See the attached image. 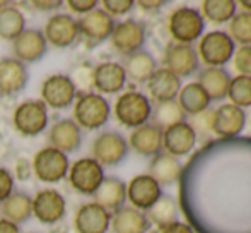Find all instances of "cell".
Segmentation results:
<instances>
[{
	"instance_id": "32",
	"label": "cell",
	"mask_w": 251,
	"mask_h": 233,
	"mask_svg": "<svg viewBox=\"0 0 251 233\" xmlns=\"http://www.w3.org/2000/svg\"><path fill=\"white\" fill-rule=\"evenodd\" d=\"M176 103L179 105V108L186 116H197L207 112L212 101L203 91V87L197 81H193V83H188L186 86H181L178 98H176Z\"/></svg>"
},
{
	"instance_id": "1",
	"label": "cell",
	"mask_w": 251,
	"mask_h": 233,
	"mask_svg": "<svg viewBox=\"0 0 251 233\" xmlns=\"http://www.w3.org/2000/svg\"><path fill=\"white\" fill-rule=\"evenodd\" d=\"M178 182V207L195 233H251V137L205 144Z\"/></svg>"
},
{
	"instance_id": "10",
	"label": "cell",
	"mask_w": 251,
	"mask_h": 233,
	"mask_svg": "<svg viewBox=\"0 0 251 233\" xmlns=\"http://www.w3.org/2000/svg\"><path fill=\"white\" fill-rule=\"evenodd\" d=\"M40 100L51 110H65L72 107L77 98L75 81L69 74H51L41 84Z\"/></svg>"
},
{
	"instance_id": "23",
	"label": "cell",
	"mask_w": 251,
	"mask_h": 233,
	"mask_svg": "<svg viewBox=\"0 0 251 233\" xmlns=\"http://www.w3.org/2000/svg\"><path fill=\"white\" fill-rule=\"evenodd\" d=\"M126 74L122 63L101 62L93 69V87L98 94H118L126 84Z\"/></svg>"
},
{
	"instance_id": "38",
	"label": "cell",
	"mask_w": 251,
	"mask_h": 233,
	"mask_svg": "<svg viewBox=\"0 0 251 233\" xmlns=\"http://www.w3.org/2000/svg\"><path fill=\"white\" fill-rule=\"evenodd\" d=\"M229 36L239 47H251V12L241 10L229 21Z\"/></svg>"
},
{
	"instance_id": "47",
	"label": "cell",
	"mask_w": 251,
	"mask_h": 233,
	"mask_svg": "<svg viewBox=\"0 0 251 233\" xmlns=\"http://www.w3.org/2000/svg\"><path fill=\"white\" fill-rule=\"evenodd\" d=\"M0 233H21V228L17 225L0 218Z\"/></svg>"
},
{
	"instance_id": "44",
	"label": "cell",
	"mask_w": 251,
	"mask_h": 233,
	"mask_svg": "<svg viewBox=\"0 0 251 233\" xmlns=\"http://www.w3.org/2000/svg\"><path fill=\"white\" fill-rule=\"evenodd\" d=\"M33 175V168H31V161L27 158H19L16 163V176L17 180H27Z\"/></svg>"
},
{
	"instance_id": "42",
	"label": "cell",
	"mask_w": 251,
	"mask_h": 233,
	"mask_svg": "<svg viewBox=\"0 0 251 233\" xmlns=\"http://www.w3.org/2000/svg\"><path fill=\"white\" fill-rule=\"evenodd\" d=\"M67 7H69L72 12L80 14V16H86L91 10L98 9L100 7V2L98 0H69L67 2Z\"/></svg>"
},
{
	"instance_id": "36",
	"label": "cell",
	"mask_w": 251,
	"mask_h": 233,
	"mask_svg": "<svg viewBox=\"0 0 251 233\" xmlns=\"http://www.w3.org/2000/svg\"><path fill=\"white\" fill-rule=\"evenodd\" d=\"M151 120L152 123H155V125L164 130L168 127L175 125V123L185 122L186 115L183 114V110L176 101H168V103H157L152 108Z\"/></svg>"
},
{
	"instance_id": "41",
	"label": "cell",
	"mask_w": 251,
	"mask_h": 233,
	"mask_svg": "<svg viewBox=\"0 0 251 233\" xmlns=\"http://www.w3.org/2000/svg\"><path fill=\"white\" fill-rule=\"evenodd\" d=\"M16 190V178L14 174L7 168L0 167V204Z\"/></svg>"
},
{
	"instance_id": "25",
	"label": "cell",
	"mask_w": 251,
	"mask_h": 233,
	"mask_svg": "<svg viewBox=\"0 0 251 233\" xmlns=\"http://www.w3.org/2000/svg\"><path fill=\"white\" fill-rule=\"evenodd\" d=\"M147 91H149V100H154L155 103H168V101H176L178 93L181 89V79L169 72L168 69L161 67L152 74V77L147 81Z\"/></svg>"
},
{
	"instance_id": "8",
	"label": "cell",
	"mask_w": 251,
	"mask_h": 233,
	"mask_svg": "<svg viewBox=\"0 0 251 233\" xmlns=\"http://www.w3.org/2000/svg\"><path fill=\"white\" fill-rule=\"evenodd\" d=\"M236 52V43L231 40L227 31H208L199 41L197 54L201 63L207 67H224L232 60Z\"/></svg>"
},
{
	"instance_id": "3",
	"label": "cell",
	"mask_w": 251,
	"mask_h": 233,
	"mask_svg": "<svg viewBox=\"0 0 251 233\" xmlns=\"http://www.w3.org/2000/svg\"><path fill=\"white\" fill-rule=\"evenodd\" d=\"M152 108L154 105L147 94L140 93V91H123L116 98L111 112L123 127L133 130L151 122Z\"/></svg>"
},
{
	"instance_id": "2",
	"label": "cell",
	"mask_w": 251,
	"mask_h": 233,
	"mask_svg": "<svg viewBox=\"0 0 251 233\" xmlns=\"http://www.w3.org/2000/svg\"><path fill=\"white\" fill-rule=\"evenodd\" d=\"M72 107L74 122L82 130H100L111 118V103L106 100V96H101L94 91L77 94Z\"/></svg>"
},
{
	"instance_id": "12",
	"label": "cell",
	"mask_w": 251,
	"mask_h": 233,
	"mask_svg": "<svg viewBox=\"0 0 251 233\" xmlns=\"http://www.w3.org/2000/svg\"><path fill=\"white\" fill-rule=\"evenodd\" d=\"M246 112L231 103L219 105L208 118V127L219 139H236L246 127Z\"/></svg>"
},
{
	"instance_id": "34",
	"label": "cell",
	"mask_w": 251,
	"mask_h": 233,
	"mask_svg": "<svg viewBox=\"0 0 251 233\" xmlns=\"http://www.w3.org/2000/svg\"><path fill=\"white\" fill-rule=\"evenodd\" d=\"M26 29V17L16 3L0 9V40L14 41Z\"/></svg>"
},
{
	"instance_id": "16",
	"label": "cell",
	"mask_w": 251,
	"mask_h": 233,
	"mask_svg": "<svg viewBox=\"0 0 251 233\" xmlns=\"http://www.w3.org/2000/svg\"><path fill=\"white\" fill-rule=\"evenodd\" d=\"M197 141L199 136L195 127L186 120L162 130V151L175 158L188 156L195 149Z\"/></svg>"
},
{
	"instance_id": "17",
	"label": "cell",
	"mask_w": 251,
	"mask_h": 233,
	"mask_svg": "<svg viewBox=\"0 0 251 233\" xmlns=\"http://www.w3.org/2000/svg\"><path fill=\"white\" fill-rule=\"evenodd\" d=\"M12 57L27 63H36L43 60L48 54V43L45 34L38 28H26L16 40L12 41Z\"/></svg>"
},
{
	"instance_id": "21",
	"label": "cell",
	"mask_w": 251,
	"mask_h": 233,
	"mask_svg": "<svg viewBox=\"0 0 251 233\" xmlns=\"http://www.w3.org/2000/svg\"><path fill=\"white\" fill-rule=\"evenodd\" d=\"M29 83V69L14 57L0 58V96H17Z\"/></svg>"
},
{
	"instance_id": "11",
	"label": "cell",
	"mask_w": 251,
	"mask_h": 233,
	"mask_svg": "<svg viewBox=\"0 0 251 233\" xmlns=\"http://www.w3.org/2000/svg\"><path fill=\"white\" fill-rule=\"evenodd\" d=\"M109 41L116 54L128 57L135 52L144 50V45L147 41V28L142 21L137 19L118 21L113 28Z\"/></svg>"
},
{
	"instance_id": "20",
	"label": "cell",
	"mask_w": 251,
	"mask_h": 233,
	"mask_svg": "<svg viewBox=\"0 0 251 233\" xmlns=\"http://www.w3.org/2000/svg\"><path fill=\"white\" fill-rule=\"evenodd\" d=\"M164 69L178 76L179 79L197 74L200 69V58L197 54V48L193 45H169L164 52Z\"/></svg>"
},
{
	"instance_id": "29",
	"label": "cell",
	"mask_w": 251,
	"mask_h": 233,
	"mask_svg": "<svg viewBox=\"0 0 251 233\" xmlns=\"http://www.w3.org/2000/svg\"><path fill=\"white\" fill-rule=\"evenodd\" d=\"M0 213L3 220L21 227L33 216V197L24 190L16 189L0 204Z\"/></svg>"
},
{
	"instance_id": "31",
	"label": "cell",
	"mask_w": 251,
	"mask_h": 233,
	"mask_svg": "<svg viewBox=\"0 0 251 233\" xmlns=\"http://www.w3.org/2000/svg\"><path fill=\"white\" fill-rule=\"evenodd\" d=\"M122 65L125 69L126 79L137 84H146L152 77V74L157 70V62H155L154 55L147 50H139L125 57V63Z\"/></svg>"
},
{
	"instance_id": "24",
	"label": "cell",
	"mask_w": 251,
	"mask_h": 233,
	"mask_svg": "<svg viewBox=\"0 0 251 233\" xmlns=\"http://www.w3.org/2000/svg\"><path fill=\"white\" fill-rule=\"evenodd\" d=\"M126 141L130 149L144 158H154L162 153V129L152 122L133 129Z\"/></svg>"
},
{
	"instance_id": "15",
	"label": "cell",
	"mask_w": 251,
	"mask_h": 233,
	"mask_svg": "<svg viewBox=\"0 0 251 233\" xmlns=\"http://www.w3.org/2000/svg\"><path fill=\"white\" fill-rule=\"evenodd\" d=\"M67 201L56 189L47 187L33 196V216L41 225H56L65 218Z\"/></svg>"
},
{
	"instance_id": "28",
	"label": "cell",
	"mask_w": 251,
	"mask_h": 233,
	"mask_svg": "<svg viewBox=\"0 0 251 233\" xmlns=\"http://www.w3.org/2000/svg\"><path fill=\"white\" fill-rule=\"evenodd\" d=\"M231 74L224 67H205L199 72L197 83L203 87L210 101H222L227 98L229 83H231Z\"/></svg>"
},
{
	"instance_id": "43",
	"label": "cell",
	"mask_w": 251,
	"mask_h": 233,
	"mask_svg": "<svg viewBox=\"0 0 251 233\" xmlns=\"http://www.w3.org/2000/svg\"><path fill=\"white\" fill-rule=\"evenodd\" d=\"M31 5L41 12H58V9L63 5L62 0H33Z\"/></svg>"
},
{
	"instance_id": "37",
	"label": "cell",
	"mask_w": 251,
	"mask_h": 233,
	"mask_svg": "<svg viewBox=\"0 0 251 233\" xmlns=\"http://www.w3.org/2000/svg\"><path fill=\"white\" fill-rule=\"evenodd\" d=\"M227 98L231 105L241 108L251 107V77L248 76H234L231 77L227 89Z\"/></svg>"
},
{
	"instance_id": "46",
	"label": "cell",
	"mask_w": 251,
	"mask_h": 233,
	"mask_svg": "<svg viewBox=\"0 0 251 233\" xmlns=\"http://www.w3.org/2000/svg\"><path fill=\"white\" fill-rule=\"evenodd\" d=\"M135 5H139L142 10H157L164 7L166 2L164 0H139V2H135Z\"/></svg>"
},
{
	"instance_id": "4",
	"label": "cell",
	"mask_w": 251,
	"mask_h": 233,
	"mask_svg": "<svg viewBox=\"0 0 251 233\" xmlns=\"http://www.w3.org/2000/svg\"><path fill=\"white\" fill-rule=\"evenodd\" d=\"M205 24L201 12L195 7H178L169 14L168 19V31L176 43L192 45L203 36Z\"/></svg>"
},
{
	"instance_id": "35",
	"label": "cell",
	"mask_w": 251,
	"mask_h": 233,
	"mask_svg": "<svg viewBox=\"0 0 251 233\" xmlns=\"http://www.w3.org/2000/svg\"><path fill=\"white\" fill-rule=\"evenodd\" d=\"M200 12L208 23L226 24L238 12V2L234 0H203Z\"/></svg>"
},
{
	"instance_id": "39",
	"label": "cell",
	"mask_w": 251,
	"mask_h": 233,
	"mask_svg": "<svg viewBox=\"0 0 251 233\" xmlns=\"http://www.w3.org/2000/svg\"><path fill=\"white\" fill-rule=\"evenodd\" d=\"M232 63H234L238 76L251 77V47L236 48L234 55H232Z\"/></svg>"
},
{
	"instance_id": "22",
	"label": "cell",
	"mask_w": 251,
	"mask_h": 233,
	"mask_svg": "<svg viewBox=\"0 0 251 233\" xmlns=\"http://www.w3.org/2000/svg\"><path fill=\"white\" fill-rule=\"evenodd\" d=\"M111 213L96 203H84L74 214V228L77 233H108Z\"/></svg>"
},
{
	"instance_id": "6",
	"label": "cell",
	"mask_w": 251,
	"mask_h": 233,
	"mask_svg": "<svg viewBox=\"0 0 251 233\" xmlns=\"http://www.w3.org/2000/svg\"><path fill=\"white\" fill-rule=\"evenodd\" d=\"M31 168H33V175L41 183L53 185V183H58L63 178H67L70 168V160L62 151L55 149L51 146H47L41 147L33 156Z\"/></svg>"
},
{
	"instance_id": "26",
	"label": "cell",
	"mask_w": 251,
	"mask_h": 233,
	"mask_svg": "<svg viewBox=\"0 0 251 233\" xmlns=\"http://www.w3.org/2000/svg\"><path fill=\"white\" fill-rule=\"evenodd\" d=\"M151 227L149 218L144 211H139L126 204L111 213L109 230L113 233H147Z\"/></svg>"
},
{
	"instance_id": "14",
	"label": "cell",
	"mask_w": 251,
	"mask_h": 233,
	"mask_svg": "<svg viewBox=\"0 0 251 233\" xmlns=\"http://www.w3.org/2000/svg\"><path fill=\"white\" fill-rule=\"evenodd\" d=\"M41 31H43L48 47L51 45L60 50L72 47L80 38L77 19L67 12H55L53 16H50Z\"/></svg>"
},
{
	"instance_id": "18",
	"label": "cell",
	"mask_w": 251,
	"mask_h": 233,
	"mask_svg": "<svg viewBox=\"0 0 251 233\" xmlns=\"http://www.w3.org/2000/svg\"><path fill=\"white\" fill-rule=\"evenodd\" d=\"M162 194V187L149 174L135 175L126 183V201L132 207L144 213H147L157 203Z\"/></svg>"
},
{
	"instance_id": "33",
	"label": "cell",
	"mask_w": 251,
	"mask_h": 233,
	"mask_svg": "<svg viewBox=\"0 0 251 233\" xmlns=\"http://www.w3.org/2000/svg\"><path fill=\"white\" fill-rule=\"evenodd\" d=\"M147 218H149L151 225H155L157 228H166L168 225L179 221V207L178 203L173 196L169 194H162L159 201L147 211Z\"/></svg>"
},
{
	"instance_id": "19",
	"label": "cell",
	"mask_w": 251,
	"mask_h": 233,
	"mask_svg": "<svg viewBox=\"0 0 251 233\" xmlns=\"http://www.w3.org/2000/svg\"><path fill=\"white\" fill-rule=\"evenodd\" d=\"M84 143V130L74 122V118H60L48 130V144L63 154H72L80 149Z\"/></svg>"
},
{
	"instance_id": "7",
	"label": "cell",
	"mask_w": 251,
	"mask_h": 233,
	"mask_svg": "<svg viewBox=\"0 0 251 233\" xmlns=\"http://www.w3.org/2000/svg\"><path fill=\"white\" fill-rule=\"evenodd\" d=\"M91 153H93L91 158H94L102 168L118 167L130 153L128 141L118 130H102L94 137Z\"/></svg>"
},
{
	"instance_id": "48",
	"label": "cell",
	"mask_w": 251,
	"mask_h": 233,
	"mask_svg": "<svg viewBox=\"0 0 251 233\" xmlns=\"http://www.w3.org/2000/svg\"><path fill=\"white\" fill-rule=\"evenodd\" d=\"M239 5H241L246 12H251V0H241V2H239Z\"/></svg>"
},
{
	"instance_id": "45",
	"label": "cell",
	"mask_w": 251,
	"mask_h": 233,
	"mask_svg": "<svg viewBox=\"0 0 251 233\" xmlns=\"http://www.w3.org/2000/svg\"><path fill=\"white\" fill-rule=\"evenodd\" d=\"M161 233H195L188 223H183V221H176V223L168 225L166 228H162Z\"/></svg>"
},
{
	"instance_id": "30",
	"label": "cell",
	"mask_w": 251,
	"mask_h": 233,
	"mask_svg": "<svg viewBox=\"0 0 251 233\" xmlns=\"http://www.w3.org/2000/svg\"><path fill=\"white\" fill-rule=\"evenodd\" d=\"M183 172V163L179 158H175L168 153H159L154 158H151L149 163V175L161 187H168L171 183L178 182L179 175Z\"/></svg>"
},
{
	"instance_id": "49",
	"label": "cell",
	"mask_w": 251,
	"mask_h": 233,
	"mask_svg": "<svg viewBox=\"0 0 251 233\" xmlns=\"http://www.w3.org/2000/svg\"><path fill=\"white\" fill-rule=\"evenodd\" d=\"M10 2H7V0H0V9H3L5 5H9Z\"/></svg>"
},
{
	"instance_id": "40",
	"label": "cell",
	"mask_w": 251,
	"mask_h": 233,
	"mask_svg": "<svg viewBox=\"0 0 251 233\" xmlns=\"http://www.w3.org/2000/svg\"><path fill=\"white\" fill-rule=\"evenodd\" d=\"M133 7H135L133 0H102L101 2V9L104 10L106 14H109L113 19L128 14Z\"/></svg>"
},
{
	"instance_id": "50",
	"label": "cell",
	"mask_w": 251,
	"mask_h": 233,
	"mask_svg": "<svg viewBox=\"0 0 251 233\" xmlns=\"http://www.w3.org/2000/svg\"><path fill=\"white\" fill-rule=\"evenodd\" d=\"M29 233H38V232H29Z\"/></svg>"
},
{
	"instance_id": "27",
	"label": "cell",
	"mask_w": 251,
	"mask_h": 233,
	"mask_svg": "<svg viewBox=\"0 0 251 233\" xmlns=\"http://www.w3.org/2000/svg\"><path fill=\"white\" fill-rule=\"evenodd\" d=\"M93 203L100 204L109 213H115L126 203V183L115 175L104 176L100 189L93 196Z\"/></svg>"
},
{
	"instance_id": "13",
	"label": "cell",
	"mask_w": 251,
	"mask_h": 233,
	"mask_svg": "<svg viewBox=\"0 0 251 233\" xmlns=\"http://www.w3.org/2000/svg\"><path fill=\"white\" fill-rule=\"evenodd\" d=\"M115 24L116 21L100 7L77 19L79 36L84 38V41H86V45L89 48H94L98 45L104 43L106 40H109Z\"/></svg>"
},
{
	"instance_id": "9",
	"label": "cell",
	"mask_w": 251,
	"mask_h": 233,
	"mask_svg": "<svg viewBox=\"0 0 251 233\" xmlns=\"http://www.w3.org/2000/svg\"><path fill=\"white\" fill-rule=\"evenodd\" d=\"M104 168L94 158H79L69 168V183L80 196L93 197L104 180Z\"/></svg>"
},
{
	"instance_id": "5",
	"label": "cell",
	"mask_w": 251,
	"mask_h": 233,
	"mask_svg": "<svg viewBox=\"0 0 251 233\" xmlns=\"http://www.w3.org/2000/svg\"><path fill=\"white\" fill-rule=\"evenodd\" d=\"M50 122L47 105L41 100H24L12 114V125L23 137H36L43 134Z\"/></svg>"
}]
</instances>
